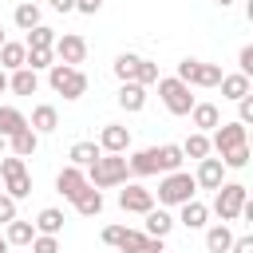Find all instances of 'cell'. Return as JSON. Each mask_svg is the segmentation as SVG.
I'll return each mask as SVG.
<instances>
[{"label":"cell","instance_id":"2","mask_svg":"<svg viewBox=\"0 0 253 253\" xmlns=\"http://www.w3.org/2000/svg\"><path fill=\"white\" fill-rule=\"evenodd\" d=\"M47 83L63 99H83L87 95V75H83V67H71V63H51L47 67Z\"/></svg>","mask_w":253,"mask_h":253},{"label":"cell","instance_id":"16","mask_svg":"<svg viewBox=\"0 0 253 253\" xmlns=\"http://www.w3.org/2000/svg\"><path fill=\"white\" fill-rule=\"evenodd\" d=\"M28 126H32L36 134H51V130H59V111H55L51 103H36V107H32Z\"/></svg>","mask_w":253,"mask_h":253},{"label":"cell","instance_id":"32","mask_svg":"<svg viewBox=\"0 0 253 253\" xmlns=\"http://www.w3.org/2000/svg\"><path fill=\"white\" fill-rule=\"evenodd\" d=\"M12 20H16V28H20V32H28V28L43 24V20H40V4H36V0H20V4H16V12H12Z\"/></svg>","mask_w":253,"mask_h":253},{"label":"cell","instance_id":"40","mask_svg":"<svg viewBox=\"0 0 253 253\" xmlns=\"http://www.w3.org/2000/svg\"><path fill=\"white\" fill-rule=\"evenodd\" d=\"M237 71H241V75H253V43H245V47L237 51Z\"/></svg>","mask_w":253,"mask_h":253},{"label":"cell","instance_id":"12","mask_svg":"<svg viewBox=\"0 0 253 253\" xmlns=\"http://www.w3.org/2000/svg\"><path fill=\"white\" fill-rule=\"evenodd\" d=\"M194 182H198V190H217L221 182H225V166H221V158H198V174H194Z\"/></svg>","mask_w":253,"mask_h":253},{"label":"cell","instance_id":"18","mask_svg":"<svg viewBox=\"0 0 253 253\" xmlns=\"http://www.w3.org/2000/svg\"><path fill=\"white\" fill-rule=\"evenodd\" d=\"M8 91H12V95H36V91H40V71L16 67V71L8 75Z\"/></svg>","mask_w":253,"mask_h":253},{"label":"cell","instance_id":"42","mask_svg":"<svg viewBox=\"0 0 253 253\" xmlns=\"http://www.w3.org/2000/svg\"><path fill=\"white\" fill-rule=\"evenodd\" d=\"M229 253H253V237H249V233H245V237H233Z\"/></svg>","mask_w":253,"mask_h":253},{"label":"cell","instance_id":"23","mask_svg":"<svg viewBox=\"0 0 253 253\" xmlns=\"http://www.w3.org/2000/svg\"><path fill=\"white\" fill-rule=\"evenodd\" d=\"M221 99H229V103H237L241 95H249L253 91V83H249V75H241V71H233V75H221Z\"/></svg>","mask_w":253,"mask_h":253},{"label":"cell","instance_id":"50","mask_svg":"<svg viewBox=\"0 0 253 253\" xmlns=\"http://www.w3.org/2000/svg\"><path fill=\"white\" fill-rule=\"evenodd\" d=\"M36 4H40V0H36Z\"/></svg>","mask_w":253,"mask_h":253},{"label":"cell","instance_id":"14","mask_svg":"<svg viewBox=\"0 0 253 253\" xmlns=\"http://www.w3.org/2000/svg\"><path fill=\"white\" fill-rule=\"evenodd\" d=\"M83 186H87V174H83L79 166H63V170L55 174V190H59L67 202H75V198L83 194Z\"/></svg>","mask_w":253,"mask_h":253},{"label":"cell","instance_id":"25","mask_svg":"<svg viewBox=\"0 0 253 253\" xmlns=\"http://www.w3.org/2000/svg\"><path fill=\"white\" fill-rule=\"evenodd\" d=\"M36 233H51V237H59L63 233V210H55V206H43L40 213H36Z\"/></svg>","mask_w":253,"mask_h":253},{"label":"cell","instance_id":"24","mask_svg":"<svg viewBox=\"0 0 253 253\" xmlns=\"http://www.w3.org/2000/svg\"><path fill=\"white\" fill-rule=\"evenodd\" d=\"M8 150L20 154V158H32V154L40 150V134H36L32 126H24V130H16V134L8 138Z\"/></svg>","mask_w":253,"mask_h":253},{"label":"cell","instance_id":"11","mask_svg":"<svg viewBox=\"0 0 253 253\" xmlns=\"http://www.w3.org/2000/svg\"><path fill=\"white\" fill-rule=\"evenodd\" d=\"M95 142H99L103 154H126V150H130V130H126L123 123H107Z\"/></svg>","mask_w":253,"mask_h":253},{"label":"cell","instance_id":"13","mask_svg":"<svg viewBox=\"0 0 253 253\" xmlns=\"http://www.w3.org/2000/svg\"><path fill=\"white\" fill-rule=\"evenodd\" d=\"M174 221L186 225V229H206V225H210V206L198 202V198H190V202L178 206V217H174Z\"/></svg>","mask_w":253,"mask_h":253},{"label":"cell","instance_id":"34","mask_svg":"<svg viewBox=\"0 0 253 253\" xmlns=\"http://www.w3.org/2000/svg\"><path fill=\"white\" fill-rule=\"evenodd\" d=\"M217 158H221L225 170H245V166H249V142H241V146H233V150H225V154H217Z\"/></svg>","mask_w":253,"mask_h":253},{"label":"cell","instance_id":"9","mask_svg":"<svg viewBox=\"0 0 253 253\" xmlns=\"http://www.w3.org/2000/svg\"><path fill=\"white\" fill-rule=\"evenodd\" d=\"M241 142H249V134H245V126L237 119L233 123H217L213 134H210V154H225V150H233Z\"/></svg>","mask_w":253,"mask_h":253},{"label":"cell","instance_id":"21","mask_svg":"<svg viewBox=\"0 0 253 253\" xmlns=\"http://www.w3.org/2000/svg\"><path fill=\"white\" fill-rule=\"evenodd\" d=\"M99 154H103V150H99V142H95V138H79V142H71V150H67L71 166H79V170H87Z\"/></svg>","mask_w":253,"mask_h":253},{"label":"cell","instance_id":"30","mask_svg":"<svg viewBox=\"0 0 253 253\" xmlns=\"http://www.w3.org/2000/svg\"><path fill=\"white\" fill-rule=\"evenodd\" d=\"M182 162H186V154H182V146H178V142H162V146H158V174L182 170Z\"/></svg>","mask_w":253,"mask_h":253},{"label":"cell","instance_id":"36","mask_svg":"<svg viewBox=\"0 0 253 253\" xmlns=\"http://www.w3.org/2000/svg\"><path fill=\"white\" fill-rule=\"evenodd\" d=\"M51 63H55L51 47H28V59H24V67H32V71H47Z\"/></svg>","mask_w":253,"mask_h":253},{"label":"cell","instance_id":"29","mask_svg":"<svg viewBox=\"0 0 253 253\" xmlns=\"http://www.w3.org/2000/svg\"><path fill=\"white\" fill-rule=\"evenodd\" d=\"M115 75H119V83H134L138 79V67H142V55H134V51H123V55H115Z\"/></svg>","mask_w":253,"mask_h":253},{"label":"cell","instance_id":"43","mask_svg":"<svg viewBox=\"0 0 253 253\" xmlns=\"http://www.w3.org/2000/svg\"><path fill=\"white\" fill-rule=\"evenodd\" d=\"M103 8V0H75V12H83V16H95Z\"/></svg>","mask_w":253,"mask_h":253},{"label":"cell","instance_id":"10","mask_svg":"<svg viewBox=\"0 0 253 253\" xmlns=\"http://www.w3.org/2000/svg\"><path fill=\"white\" fill-rule=\"evenodd\" d=\"M150 206H154V190H146L138 182H123V190H119V210L123 213H146Z\"/></svg>","mask_w":253,"mask_h":253},{"label":"cell","instance_id":"37","mask_svg":"<svg viewBox=\"0 0 253 253\" xmlns=\"http://www.w3.org/2000/svg\"><path fill=\"white\" fill-rule=\"evenodd\" d=\"M28 249H32V253H59V237H51V233H36Z\"/></svg>","mask_w":253,"mask_h":253},{"label":"cell","instance_id":"45","mask_svg":"<svg viewBox=\"0 0 253 253\" xmlns=\"http://www.w3.org/2000/svg\"><path fill=\"white\" fill-rule=\"evenodd\" d=\"M4 91H8V71L0 67V95H4Z\"/></svg>","mask_w":253,"mask_h":253},{"label":"cell","instance_id":"51","mask_svg":"<svg viewBox=\"0 0 253 253\" xmlns=\"http://www.w3.org/2000/svg\"><path fill=\"white\" fill-rule=\"evenodd\" d=\"M8 253H12V249H8Z\"/></svg>","mask_w":253,"mask_h":253},{"label":"cell","instance_id":"46","mask_svg":"<svg viewBox=\"0 0 253 253\" xmlns=\"http://www.w3.org/2000/svg\"><path fill=\"white\" fill-rule=\"evenodd\" d=\"M8 249H12V245H8V237H0V253H8Z\"/></svg>","mask_w":253,"mask_h":253},{"label":"cell","instance_id":"31","mask_svg":"<svg viewBox=\"0 0 253 253\" xmlns=\"http://www.w3.org/2000/svg\"><path fill=\"white\" fill-rule=\"evenodd\" d=\"M24 126H28V115H24L20 107H8V103H4V107H0V134L12 138V134L24 130Z\"/></svg>","mask_w":253,"mask_h":253},{"label":"cell","instance_id":"33","mask_svg":"<svg viewBox=\"0 0 253 253\" xmlns=\"http://www.w3.org/2000/svg\"><path fill=\"white\" fill-rule=\"evenodd\" d=\"M178 146H182L186 158H206V154H210V134H206V130H194V134H190L186 142H178Z\"/></svg>","mask_w":253,"mask_h":253},{"label":"cell","instance_id":"3","mask_svg":"<svg viewBox=\"0 0 253 253\" xmlns=\"http://www.w3.org/2000/svg\"><path fill=\"white\" fill-rule=\"evenodd\" d=\"M198 194V182H194V174H186V170H170V174H162V182H158V206H182V202H190Z\"/></svg>","mask_w":253,"mask_h":253},{"label":"cell","instance_id":"28","mask_svg":"<svg viewBox=\"0 0 253 253\" xmlns=\"http://www.w3.org/2000/svg\"><path fill=\"white\" fill-rule=\"evenodd\" d=\"M24 59H28V47H24L20 40H4V43H0V67H4V71L24 67Z\"/></svg>","mask_w":253,"mask_h":253},{"label":"cell","instance_id":"48","mask_svg":"<svg viewBox=\"0 0 253 253\" xmlns=\"http://www.w3.org/2000/svg\"><path fill=\"white\" fill-rule=\"evenodd\" d=\"M213 4H221V8H225V4H233V0H213Z\"/></svg>","mask_w":253,"mask_h":253},{"label":"cell","instance_id":"7","mask_svg":"<svg viewBox=\"0 0 253 253\" xmlns=\"http://www.w3.org/2000/svg\"><path fill=\"white\" fill-rule=\"evenodd\" d=\"M221 67L217 63H202V59H182L178 63V79L186 83V87H217L221 83Z\"/></svg>","mask_w":253,"mask_h":253},{"label":"cell","instance_id":"15","mask_svg":"<svg viewBox=\"0 0 253 253\" xmlns=\"http://www.w3.org/2000/svg\"><path fill=\"white\" fill-rule=\"evenodd\" d=\"M126 170H130L134 178H150V174H158V146H146V150L126 154Z\"/></svg>","mask_w":253,"mask_h":253},{"label":"cell","instance_id":"38","mask_svg":"<svg viewBox=\"0 0 253 253\" xmlns=\"http://www.w3.org/2000/svg\"><path fill=\"white\" fill-rule=\"evenodd\" d=\"M134 83H142V87L158 83V63H154V59H142V67H138V79H134Z\"/></svg>","mask_w":253,"mask_h":253},{"label":"cell","instance_id":"47","mask_svg":"<svg viewBox=\"0 0 253 253\" xmlns=\"http://www.w3.org/2000/svg\"><path fill=\"white\" fill-rule=\"evenodd\" d=\"M4 146H8V138H4V134H0V154H4Z\"/></svg>","mask_w":253,"mask_h":253},{"label":"cell","instance_id":"20","mask_svg":"<svg viewBox=\"0 0 253 253\" xmlns=\"http://www.w3.org/2000/svg\"><path fill=\"white\" fill-rule=\"evenodd\" d=\"M190 123H194V130H206V134H210V130L221 123V111H217L213 103H194V107H190Z\"/></svg>","mask_w":253,"mask_h":253},{"label":"cell","instance_id":"39","mask_svg":"<svg viewBox=\"0 0 253 253\" xmlns=\"http://www.w3.org/2000/svg\"><path fill=\"white\" fill-rule=\"evenodd\" d=\"M237 123H241V126H249V123H253V91L237 99Z\"/></svg>","mask_w":253,"mask_h":253},{"label":"cell","instance_id":"5","mask_svg":"<svg viewBox=\"0 0 253 253\" xmlns=\"http://www.w3.org/2000/svg\"><path fill=\"white\" fill-rule=\"evenodd\" d=\"M245 198H249V186H241V182H221V186L213 190V206H210V210H213L221 221H237Z\"/></svg>","mask_w":253,"mask_h":253},{"label":"cell","instance_id":"6","mask_svg":"<svg viewBox=\"0 0 253 253\" xmlns=\"http://www.w3.org/2000/svg\"><path fill=\"white\" fill-rule=\"evenodd\" d=\"M158 99L166 103L170 115H190V107L198 103V99L190 95V87H186L178 75H158Z\"/></svg>","mask_w":253,"mask_h":253},{"label":"cell","instance_id":"22","mask_svg":"<svg viewBox=\"0 0 253 253\" xmlns=\"http://www.w3.org/2000/svg\"><path fill=\"white\" fill-rule=\"evenodd\" d=\"M71 206H75V213H83V217H99V213H103V190H95V186L87 182L83 194H79Z\"/></svg>","mask_w":253,"mask_h":253},{"label":"cell","instance_id":"1","mask_svg":"<svg viewBox=\"0 0 253 253\" xmlns=\"http://www.w3.org/2000/svg\"><path fill=\"white\" fill-rule=\"evenodd\" d=\"M83 174H87V182H91L95 190H115V186L126 182L130 170H126V158H123V154H99Z\"/></svg>","mask_w":253,"mask_h":253},{"label":"cell","instance_id":"41","mask_svg":"<svg viewBox=\"0 0 253 253\" xmlns=\"http://www.w3.org/2000/svg\"><path fill=\"white\" fill-rule=\"evenodd\" d=\"M16 217V198H8V194H0V225H8Z\"/></svg>","mask_w":253,"mask_h":253},{"label":"cell","instance_id":"35","mask_svg":"<svg viewBox=\"0 0 253 253\" xmlns=\"http://www.w3.org/2000/svg\"><path fill=\"white\" fill-rule=\"evenodd\" d=\"M55 43V32L47 28V24H36V28H28V40H24V47H51Z\"/></svg>","mask_w":253,"mask_h":253},{"label":"cell","instance_id":"8","mask_svg":"<svg viewBox=\"0 0 253 253\" xmlns=\"http://www.w3.org/2000/svg\"><path fill=\"white\" fill-rule=\"evenodd\" d=\"M51 55H55V63H71V67H79V63L87 59V40H83L79 32H63V36H55Z\"/></svg>","mask_w":253,"mask_h":253},{"label":"cell","instance_id":"4","mask_svg":"<svg viewBox=\"0 0 253 253\" xmlns=\"http://www.w3.org/2000/svg\"><path fill=\"white\" fill-rule=\"evenodd\" d=\"M0 182H4V194H8V198H16V202L32 194V174H28V166H24V158H20V154L0 158Z\"/></svg>","mask_w":253,"mask_h":253},{"label":"cell","instance_id":"26","mask_svg":"<svg viewBox=\"0 0 253 253\" xmlns=\"http://www.w3.org/2000/svg\"><path fill=\"white\" fill-rule=\"evenodd\" d=\"M4 237H8V245H16V249H28V245H32V237H36V225H32V221H20V217H12V221L4 225Z\"/></svg>","mask_w":253,"mask_h":253},{"label":"cell","instance_id":"49","mask_svg":"<svg viewBox=\"0 0 253 253\" xmlns=\"http://www.w3.org/2000/svg\"><path fill=\"white\" fill-rule=\"evenodd\" d=\"M4 40H8V36H4V24H0V43H4Z\"/></svg>","mask_w":253,"mask_h":253},{"label":"cell","instance_id":"44","mask_svg":"<svg viewBox=\"0 0 253 253\" xmlns=\"http://www.w3.org/2000/svg\"><path fill=\"white\" fill-rule=\"evenodd\" d=\"M55 12H75V0H47Z\"/></svg>","mask_w":253,"mask_h":253},{"label":"cell","instance_id":"17","mask_svg":"<svg viewBox=\"0 0 253 253\" xmlns=\"http://www.w3.org/2000/svg\"><path fill=\"white\" fill-rule=\"evenodd\" d=\"M142 217H146V229H142V233H150V237H170V229L178 225V221H174V213H170L166 206H158V210L150 206Z\"/></svg>","mask_w":253,"mask_h":253},{"label":"cell","instance_id":"19","mask_svg":"<svg viewBox=\"0 0 253 253\" xmlns=\"http://www.w3.org/2000/svg\"><path fill=\"white\" fill-rule=\"evenodd\" d=\"M115 99H119V107H123L126 115H138V111L146 107V87H142V83H123Z\"/></svg>","mask_w":253,"mask_h":253},{"label":"cell","instance_id":"27","mask_svg":"<svg viewBox=\"0 0 253 253\" xmlns=\"http://www.w3.org/2000/svg\"><path fill=\"white\" fill-rule=\"evenodd\" d=\"M229 245H233V229H229V221H217V225L206 229V249H210V253H229Z\"/></svg>","mask_w":253,"mask_h":253}]
</instances>
